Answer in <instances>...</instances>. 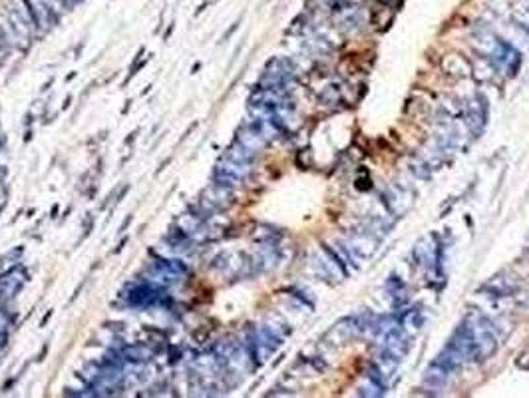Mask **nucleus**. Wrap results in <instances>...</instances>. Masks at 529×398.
<instances>
[{
    "label": "nucleus",
    "instance_id": "f257e3e1",
    "mask_svg": "<svg viewBox=\"0 0 529 398\" xmlns=\"http://www.w3.org/2000/svg\"><path fill=\"white\" fill-rule=\"evenodd\" d=\"M26 281H28V273L21 267L2 273L0 275V299L6 301V299L16 297L22 291V287L26 285Z\"/></svg>",
    "mask_w": 529,
    "mask_h": 398
},
{
    "label": "nucleus",
    "instance_id": "f03ea898",
    "mask_svg": "<svg viewBox=\"0 0 529 398\" xmlns=\"http://www.w3.org/2000/svg\"><path fill=\"white\" fill-rule=\"evenodd\" d=\"M160 295H162L160 289H156L149 283H143V285L127 293V303L134 305V307H149V305L160 301Z\"/></svg>",
    "mask_w": 529,
    "mask_h": 398
},
{
    "label": "nucleus",
    "instance_id": "7ed1b4c3",
    "mask_svg": "<svg viewBox=\"0 0 529 398\" xmlns=\"http://www.w3.org/2000/svg\"><path fill=\"white\" fill-rule=\"evenodd\" d=\"M28 6H30V12L34 16V22L38 28H50L54 21H56V14L52 12L48 0H26Z\"/></svg>",
    "mask_w": 529,
    "mask_h": 398
},
{
    "label": "nucleus",
    "instance_id": "20e7f679",
    "mask_svg": "<svg viewBox=\"0 0 529 398\" xmlns=\"http://www.w3.org/2000/svg\"><path fill=\"white\" fill-rule=\"evenodd\" d=\"M122 356L125 362H145L153 356V349H149L147 345H130L122 351Z\"/></svg>",
    "mask_w": 529,
    "mask_h": 398
},
{
    "label": "nucleus",
    "instance_id": "39448f33",
    "mask_svg": "<svg viewBox=\"0 0 529 398\" xmlns=\"http://www.w3.org/2000/svg\"><path fill=\"white\" fill-rule=\"evenodd\" d=\"M6 340H8V333L0 331V355H2V351L6 349Z\"/></svg>",
    "mask_w": 529,
    "mask_h": 398
},
{
    "label": "nucleus",
    "instance_id": "423d86ee",
    "mask_svg": "<svg viewBox=\"0 0 529 398\" xmlns=\"http://www.w3.org/2000/svg\"><path fill=\"white\" fill-rule=\"evenodd\" d=\"M62 2H64V4L68 6V4H76V2H80V0H62Z\"/></svg>",
    "mask_w": 529,
    "mask_h": 398
}]
</instances>
